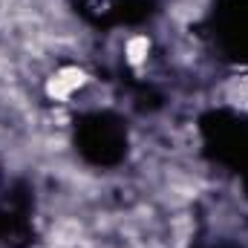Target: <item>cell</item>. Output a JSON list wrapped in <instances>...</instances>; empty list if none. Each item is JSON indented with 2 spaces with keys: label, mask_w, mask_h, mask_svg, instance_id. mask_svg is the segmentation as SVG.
Masks as SVG:
<instances>
[{
  "label": "cell",
  "mask_w": 248,
  "mask_h": 248,
  "mask_svg": "<svg viewBox=\"0 0 248 248\" xmlns=\"http://www.w3.org/2000/svg\"><path fill=\"white\" fill-rule=\"evenodd\" d=\"M81 234H84L81 222H75V219H58L55 228H52V243L61 248H72V246H78Z\"/></svg>",
  "instance_id": "7a4b0ae2"
},
{
  "label": "cell",
  "mask_w": 248,
  "mask_h": 248,
  "mask_svg": "<svg viewBox=\"0 0 248 248\" xmlns=\"http://www.w3.org/2000/svg\"><path fill=\"white\" fill-rule=\"evenodd\" d=\"M90 81V75L81 66H61L49 81H46V95L52 101H69L84 84Z\"/></svg>",
  "instance_id": "6da1fadb"
},
{
  "label": "cell",
  "mask_w": 248,
  "mask_h": 248,
  "mask_svg": "<svg viewBox=\"0 0 248 248\" xmlns=\"http://www.w3.org/2000/svg\"><path fill=\"white\" fill-rule=\"evenodd\" d=\"M225 98H228L234 107L248 110V75H243V78H231V81H228V87H225Z\"/></svg>",
  "instance_id": "3957f363"
},
{
  "label": "cell",
  "mask_w": 248,
  "mask_h": 248,
  "mask_svg": "<svg viewBox=\"0 0 248 248\" xmlns=\"http://www.w3.org/2000/svg\"><path fill=\"white\" fill-rule=\"evenodd\" d=\"M124 52H127V61L133 63V66H139V63L147 58V52H150V38H144V35H133V38L127 41Z\"/></svg>",
  "instance_id": "277c9868"
}]
</instances>
